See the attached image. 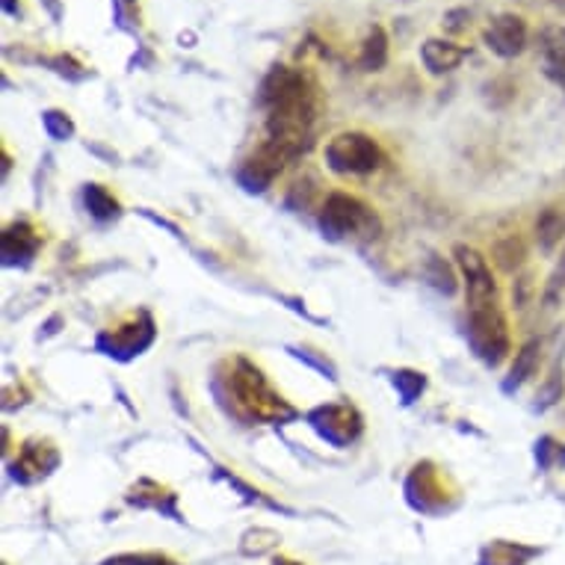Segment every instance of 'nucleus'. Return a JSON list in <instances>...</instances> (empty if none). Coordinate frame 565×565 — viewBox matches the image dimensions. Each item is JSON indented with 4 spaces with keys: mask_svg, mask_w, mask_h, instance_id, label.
Masks as SVG:
<instances>
[{
    "mask_svg": "<svg viewBox=\"0 0 565 565\" xmlns=\"http://www.w3.org/2000/svg\"><path fill=\"white\" fill-rule=\"evenodd\" d=\"M288 154L278 149V146H273V142H267V146H260L258 154H252L246 163L241 167V172H237V181H241L249 193H264L273 181H276V175L285 169V163H288Z\"/></svg>",
    "mask_w": 565,
    "mask_h": 565,
    "instance_id": "1a4fd4ad",
    "label": "nucleus"
},
{
    "mask_svg": "<svg viewBox=\"0 0 565 565\" xmlns=\"http://www.w3.org/2000/svg\"><path fill=\"white\" fill-rule=\"evenodd\" d=\"M454 258H456V267L462 269L468 306L498 302V281H494V276H491V267H489V260H486V255L473 249V246L459 243V246L454 249Z\"/></svg>",
    "mask_w": 565,
    "mask_h": 565,
    "instance_id": "423d86ee",
    "label": "nucleus"
},
{
    "mask_svg": "<svg viewBox=\"0 0 565 565\" xmlns=\"http://www.w3.org/2000/svg\"><path fill=\"white\" fill-rule=\"evenodd\" d=\"M465 56H468V47L456 45L450 39H427L420 45V60L427 65L429 75H450L454 68L462 65Z\"/></svg>",
    "mask_w": 565,
    "mask_h": 565,
    "instance_id": "9b49d317",
    "label": "nucleus"
},
{
    "mask_svg": "<svg viewBox=\"0 0 565 565\" xmlns=\"http://www.w3.org/2000/svg\"><path fill=\"white\" fill-rule=\"evenodd\" d=\"M98 341H113L110 347H104V350L110 352V355H134V352H142L146 347H149L151 341H154V326H151V320L146 326H130V332H113V334H102Z\"/></svg>",
    "mask_w": 565,
    "mask_h": 565,
    "instance_id": "ddd939ff",
    "label": "nucleus"
},
{
    "mask_svg": "<svg viewBox=\"0 0 565 565\" xmlns=\"http://www.w3.org/2000/svg\"><path fill=\"white\" fill-rule=\"evenodd\" d=\"M258 102L267 107L269 142L288 158L308 149L317 121V89L302 72L290 65H273L260 84Z\"/></svg>",
    "mask_w": 565,
    "mask_h": 565,
    "instance_id": "f257e3e1",
    "label": "nucleus"
},
{
    "mask_svg": "<svg viewBox=\"0 0 565 565\" xmlns=\"http://www.w3.org/2000/svg\"><path fill=\"white\" fill-rule=\"evenodd\" d=\"M539 65L551 84L565 89V28L554 24L539 33Z\"/></svg>",
    "mask_w": 565,
    "mask_h": 565,
    "instance_id": "9d476101",
    "label": "nucleus"
},
{
    "mask_svg": "<svg viewBox=\"0 0 565 565\" xmlns=\"http://www.w3.org/2000/svg\"><path fill=\"white\" fill-rule=\"evenodd\" d=\"M0 7L7 15H19V0H0Z\"/></svg>",
    "mask_w": 565,
    "mask_h": 565,
    "instance_id": "a878e982",
    "label": "nucleus"
},
{
    "mask_svg": "<svg viewBox=\"0 0 565 565\" xmlns=\"http://www.w3.org/2000/svg\"><path fill=\"white\" fill-rule=\"evenodd\" d=\"M565 241V211L545 207L536 220V243L545 255H554Z\"/></svg>",
    "mask_w": 565,
    "mask_h": 565,
    "instance_id": "2eb2a0df",
    "label": "nucleus"
},
{
    "mask_svg": "<svg viewBox=\"0 0 565 565\" xmlns=\"http://www.w3.org/2000/svg\"><path fill=\"white\" fill-rule=\"evenodd\" d=\"M320 228L329 241H371L380 234V220L371 207L347 193H332L320 211Z\"/></svg>",
    "mask_w": 565,
    "mask_h": 565,
    "instance_id": "7ed1b4c3",
    "label": "nucleus"
},
{
    "mask_svg": "<svg viewBox=\"0 0 565 565\" xmlns=\"http://www.w3.org/2000/svg\"><path fill=\"white\" fill-rule=\"evenodd\" d=\"M84 204L89 216H95L98 223H110L116 216L121 214V204L119 199L102 184H86L84 186Z\"/></svg>",
    "mask_w": 565,
    "mask_h": 565,
    "instance_id": "f3484780",
    "label": "nucleus"
},
{
    "mask_svg": "<svg viewBox=\"0 0 565 565\" xmlns=\"http://www.w3.org/2000/svg\"><path fill=\"white\" fill-rule=\"evenodd\" d=\"M311 427L317 429V436L326 438L329 445L343 447L359 438L362 433V415L352 406H343V403H332V406H320L311 412Z\"/></svg>",
    "mask_w": 565,
    "mask_h": 565,
    "instance_id": "0eeeda50",
    "label": "nucleus"
},
{
    "mask_svg": "<svg viewBox=\"0 0 565 565\" xmlns=\"http://www.w3.org/2000/svg\"><path fill=\"white\" fill-rule=\"evenodd\" d=\"M554 3H559V7H565V0H554Z\"/></svg>",
    "mask_w": 565,
    "mask_h": 565,
    "instance_id": "bb28decb",
    "label": "nucleus"
},
{
    "mask_svg": "<svg viewBox=\"0 0 565 565\" xmlns=\"http://www.w3.org/2000/svg\"><path fill=\"white\" fill-rule=\"evenodd\" d=\"M391 382H394V388L403 397V403H415L424 394V388H427V376L417 371H397Z\"/></svg>",
    "mask_w": 565,
    "mask_h": 565,
    "instance_id": "a211bd4d",
    "label": "nucleus"
},
{
    "mask_svg": "<svg viewBox=\"0 0 565 565\" xmlns=\"http://www.w3.org/2000/svg\"><path fill=\"white\" fill-rule=\"evenodd\" d=\"M42 125H45L47 137L56 139V142H65V139L75 134V121L68 119L63 110H45V113H42Z\"/></svg>",
    "mask_w": 565,
    "mask_h": 565,
    "instance_id": "aec40b11",
    "label": "nucleus"
},
{
    "mask_svg": "<svg viewBox=\"0 0 565 565\" xmlns=\"http://www.w3.org/2000/svg\"><path fill=\"white\" fill-rule=\"evenodd\" d=\"M539 352H542V343H539L536 338L524 343V347L515 352V362H512L510 367V376L503 380V391H507V394L519 391L521 385H524V382L539 371Z\"/></svg>",
    "mask_w": 565,
    "mask_h": 565,
    "instance_id": "dca6fc26",
    "label": "nucleus"
},
{
    "mask_svg": "<svg viewBox=\"0 0 565 565\" xmlns=\"http://www.w3.org/2000/svg\"><path fill=\"white\" fill-rule=\"evenodd\" d=\"M323 158L326 167L338 175H371L385 163L380 142L362 130H343V134L329 139Z\"/></svg>",
    "mask_w": 565,
    "mask_h": 565,
    "instance_id": "39448f33",
    "label": "nucleus"
},
{
    "mask_svg": "<svg viewBox=\"0 0 565 565\" xmlns=\"http://www.w3.org/2000/svg\"><path fill=\"white\" fill-rule=\"evenodd\" d=\"M113 7H116L119 24H128V12L137 10V0H113Z\"/></svg>",
    "mask_w": 565,
    "mask_h": 565,
    "instance_id": "393cba45",
    "label": "nucleus"
},
{
    "mask_svg": "<svg viewBox=\"0 0 565 565\" xmlns=\"http://www.w3.org/2000/svg\"><path fill=\"white\" fill-rule=\"evenodd\" d=\"M104 565H175L167 556H149V554H139V556H116V559H107Z\"/></svg>",
    "mask_w": 565,
    "mask_h": 565,
    "instance_id": "5701e85b",
    "label": "nucleus"
},
{
    "mask_svg": "<svg viewBox=\"0 0 565 565\" xmlns=\"http://www.w3.org/2000/svg\"><path fill=\"white\" fill-rule=\"evenodd\" d=\"M527 21L515 15V12H501L489 21V28L482 30V42L491 54L501 60H512V56L524 54L527 47Z\"/></svg>",
    "mask_w": 565,
    "mask_h": 565,
    "instance_id": "6e6552de",
    "label": "nucleus"
},
{
    "mask_svg": "<svg viewBox=\"0 0 565 565\" xmlns=\"http://www.w3.org/2000/svg\"><path fill=\"white\" fill-rule=\"evenodd\" d=\"M536 459L542 468H559V465H565V445H559V441H554V438H539L536 441Z\"/></svg>",
    "mask_w": 565,
    "mask_h": 565,
    "instance_id": "412c9836",
    "label": "nucleus"
},
{
    "mask_svg": "<svg viewBox=\"0 0 565 565\" xmlns=\"http://www.w3.org/2000/svg\"><path fill=\"white\" fill-rule=\"evenodd\" d=\"M563 391H565L563 376H559V371H554L551 373V380H547L545 388H542V394H539V397H542V406H551V403H556V397H559Z\"/></svg>",
    "mask_w": 565,
    "mask_h": 565,
    "instance_id": "b1692460",
    "label": "nucleus"
},
{
    "mask_svg": "<svg viewBox=\"0 0 565 565\" xmlns=\"http://www.w3.org/2000/svg\"><path fill=\"white\" fill-rule=\"evenodd\" d=\"M465 338H468V343H471L473 355H477L486 367H501L512 350L510 323H507V317H503L498 302L468 306Z\"/></svg>",
    "mask_w": 565,
    "mask_h": 565,
    "instance_id": "f03ea898",
    "label": "nucleus"
},
{
    "mask_svg": "<svg viewBox=\"0 0 565 565\" xmlns=\"http://www.w3.org/2000/svg\"><path fill=\"white\" fill-rule=\"evenodd\" d=\"M565 294V246L559 252V258H556L554 269H551V276H547V285H545V302L547 306H554L556 299Z\"/></svg>",
    "mask_w": 565,
    "mask_h": 565,
    "instance_id": "4be33fe9",
    "label": "nucleus"
},
{
    "mask_svg": "<svg viewBox=\"0 0 565 565\" xmlns=\"http://www.w3.org/2000/svg\"><path fill=\"white\" fill-rule=\"evenodd\" d=\"M388 63V33L373 24L362 39V47H359V68L362 72H382Z\"/></svg>",
    "mask_w": 565,
    "mask_h": 565,
    "instance_id": "4468645a",
    "label": "nucleus"
},
{
    "mask_svg": "<svg viewBox=\"0 0 565 565\" xmlns=\"http://www.w3.org/2000/svg\"><path fill=\"white\" fill-rule=\"evenodd\" d=\"M427 278H429V285L436 290H441V294H456V276H454V269L447 267L445 260L441 258H429L427 260Z\"/></svg>",
    "mask_w": 565,
    "mask_h": 565,
    "instance_id": "6ab92c4d",
    "label": "nucleus"
},
{
    "mask_svg": "<svg viewBox=\"0 0 565 565\" xmlns=\"http://www.w3.org/2000/svg\"><path fill=\"white\" fill-rule=\"evenodd\" d=\"M232 388L241 399V406L249 412L252 417H258V420H288L297 412L281 399V394L269 388L267 376L249 364L246 359H237V367L232 373Z\"/></svg>",
    "mask_w": 565,
    "mask_h": 565,
    "instance_id": "20e7f679",
    "label": "nucleus"
},
{
    "mask_svg": "<svg viewBox=\"0 0 565 565\" xmlns=\"http://www.w3.org/2000/svg\"><path fill=\"white\" fill-rule=\"evenodd\" d=\"M39 252V234L30 228L28 223H15L3 232V246H0V255H3V264L7 267H15V264H28L33 255Z\"/></svg>",
    "mask_w": 565,
    "mask_h": 565,
    "instance_id": "f8f14e48",
    "label": "nucleus"
}]
</instances>
